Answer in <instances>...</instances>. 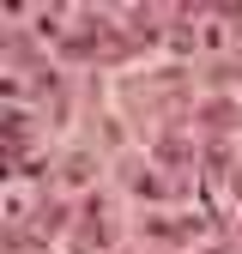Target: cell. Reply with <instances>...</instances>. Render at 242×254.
Returning <instances> with one entry per match:
<instances>
[{
    "label": "cell",
    "mask_w": 242,
    "mask_h": 254,
    "mask_svg": "<svg viewBox=\"0 0 242 254\" xmlns=\"http://www.w3.org/2000/svg\"><path fill=\"white\" fill-rule=\"evenodd\" d=\"M60 224H67V206H55V200H49V206L37 212V236H49V230H60Z\"/></svg>",
    "instance_id": "6da1fadb"
},
{
    "label": "cell",
    "mask_w": 242,
    "mask_h": 254,
    "mask_svg": "<svg viewBox=\"0 0 242 254\" xmlns=\"http://www.w3.org/2000/svg\"><path fill=\"white\" fill-rule=\"evenodd\" d=\"M200 121H206V127H230V121H236V109H230V103H206V109H200Z\"/></svg>",
    "instance_id": "7a4b0ae2"
},
{
    "label": "cell",
    "mask_w": 242,
    "mask_h": 254,
    "mask_svg": "<svg viewBox=\"0 0 242 254\" xmlns=\"http://www.w3.org/2000/svg\"><path fill=\"white\" fill-rule=\"evenodd\" d=\"M60 176H67V182H91V157H73V164L60 170Z\"/></svg>",
    "instance_id": "3957f363"
},
{
    "label": "cell",
    "mask_w": 242,
    "mask_h": 254,
    "mask_svg": "<svg viewBox=\"0 0 242 254\" xmlns=\"http://www.w3.org/2000/svg\"><path fill=\"white\" fill-rule=\"evenodd\" d=\"M230 188H236V200H242V170H236V176H230Z\"/></svg>",
    "instance_id": "277c9868"
}]
</instances>
